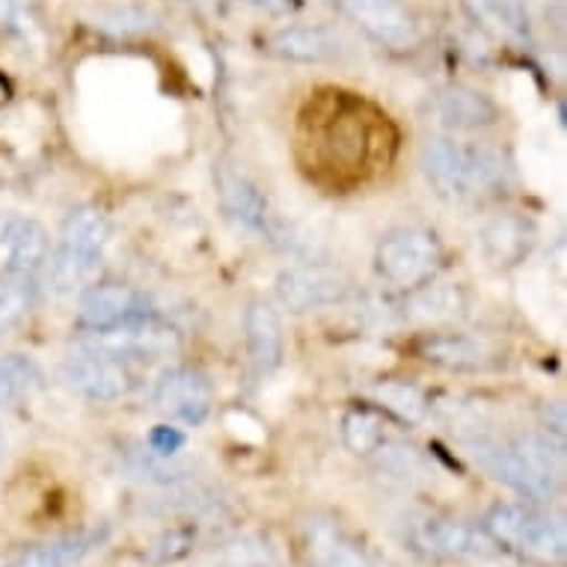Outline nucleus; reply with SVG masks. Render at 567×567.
Instances as JSON below:
<instances>
[{"mask_svg": "<svg viewBox=\"0 0 567 567\" xmlns=\"http://www.w3.org/2000/svg\"><path fill=\"white\" fill-rule=\"evenodd\" d=\"M466 452L496 482L529 499L553 496L565 475V452L553 434H520L514 440L473 434L466 437Z\"/></svg>", "mask_w": 567, "mask_h": 567, "instance_id": "nucleus-1", "label": "nucleus"}, {"mask_svg": "<svg viewBox=\"0 0 567 567\" xmlns=\"http://www.w3.org/2000/svg\"><path fill=\"white\" fill-rule=\"evenodd\" d=\"M422 173L440 199L452 205L478 203L505 187L503 152L457 137H431L422 150Z\"/></svg>", "mask_w": 567, "mask_h": 567, "instance_id": "nucleus-2", "label": "nucleus"}, {"mask_svg": "<svg viewBox=\"0 0 567 567\" xmlns=\"http://www.w3.org/2000/svg\"><path fill=\"white\" fill-rule=\"evenodd\" d=\"M111 244V224L102 208L81 205L65 217L60 241L48 252L42 282L48 295L54 298H72L90 286L99 274L104 250Z\"/></svg>", "mask_w": 567, "mask_h": 567, "instance_id": "nucleus-3", "label": "nucleus"}, {"mask_svg": "<svg viewBox=\"0 0 567 567\" xmlns=\"http://www.w3.org/2000/svg\"><path fill=\"white\" fill-rule=\"evenodd\" d=\"M496 547L512 549L535 561H561L565 558V523L549 512H540L535 505H496L484 517L482 526Z\"/></svg>", "mask_w": 567, "mask_h": 567, "instance_id": "nucleus-4", "label": "nucleus"}, {"mask_svg": "<svg viewBox=\"0 0 567 567\" xmlns=\"http://www.w3.org/2000/svg\"><path fill=\"white\" fill-rule=\"evenodd\" d=\"M374 268L390 286L413 291L437 277L443 268V241L429 226H399L378 241Z\"/></svg>", "mask_w": 567, "mask_h": 567, "instance_id": "nucleus-5", "label": "nucleus"}, {"mask_svg": "<svg viewBox=\"0 0 567 567\" xmlns=\"http://www.w3.org/2000/svg\"><path fill=\"white\" fill-rule=\"evenodd\" d=\"M353 282L348 270L327 261L307 259L279 270L277 300L289 312H312V309L336 307L351 295Z\"/></svg>", "mask_w": 567, "mask_h": 567, "instance_id": "nucleus-6", "label": "nucleus"}, {"mask_svg": "<svg viewBox=\"0 0 567 567\" xmlns=\"http://www.w3.org/2000/svg\"><path fill=\"white\" fill-rule=\"evenodd\" d=\"M86 348H95V351L107 353V357H116L122 363H131V360H152V357H167V353L178 351L176 327H169L167 321H161L155 316L137 318V321H128V324L111 327V330H99V333H86V339H81Z\"/></svg>", "mask_w": 567, "mask_h": 567, "instance_id": "nucleus-7", "label": "nucleus"}, {"mask_svg": "<svg viewBox=\"0 0 567 567\" xmlns=\"http://www.w3.org/2000/svg\"><path fill=\"white\" fill-rule=\"evenodd\" d=\"M152 316V300L128 282H90L78 300V327L86 333L111 330Z\"/></svg>", "mask_w": 567, "mask_h": 567, "instance_id": "nucleus-8", "label": "nucleus"}, {"mask_svg": "<svg viewBox=\"0 0 567 567\" xmlns=\"http://www.w3.org/2000/svg\"><path fill=\"white\" fill-rule=\"evenodd\" d=\"M63 381L90 401H116L128 395V363L78 342L63 363Z\"/></svg>", "mask_w": 567, "mask_h": 567, "instance_id": "nucleus-9", "label": "nucleus"}, {"mask_svg": "<svg viewBox=\"0 0 567 567\" xmlns=\"http://www.w3.org/2000/svg\"><path fill=\"white\" fill-rule=\"evenodd\" d=\"M365 37L390 51H410L416 45V21L404 0H333Z\"/></svg>", "mask_w": 567, "mask_h": 567, "instance_id": "nucleus-10", "label": "nucleus"}, {"mask_svg": "<svg viewBox=\"0 0 567 567\" xmlns=\"http://www.w3.org/2000/svg\"><path fill=\"white\" fill-rule=\"evenodd\" d=\"M51 252V235L37 217L3 212L0 215V268L3 274L37 279Z\"/></svg>", "mask_w": 567, "mask_h": 567, "instance_id": "nucleus-11", "label": "nucleus"}, {"mask_svg": "<svg viewBox=\"0 0 567 567\" xmlns=\"http://www.w3.org/2000/svg\"><path fill=\"white\" fill-rule=\"evenodd\" d=\"M152 404L169 419L199 425L212 410V383L190 365H176L161 374L152 386Z\"/></svg>", "mask_w": 567, "mask_h": 567, "instance_id": "nucleus-12", "label": "nucleus"}, {"mask_svg": "<svg viewBox=\"0 0 567 567\" xmlns=\"http://www.w3.org/2000/svg\"><path fill=\"white\" fill-rule=\"evenodd\" d=\"M268 51L291 63H333L348 54V42L327 24H291L270 33Z\"/></svg>", "mask_w": 567, "mask_h": 567, "instance_id": "nucleus-13", "label": "nucleus"}, {"mask_svg": "<svg viewBox=\"0 0 567 567\" xmlns=\"http://www.w3.org/2000/svg\"><path fill=\"white\" fill-rule=\"evenodd\" d=\"M215 182L226 217L241 229H247V233H265L270 217L268 199L261 196L256 182L244 169L233 167V164H220L215 169Z\"/></svg>", "mask_w": 567, "mask_h": 567, "instance_id": "nucleus-14", "label": "nucleus"}, {"mask_svg": "<svg viewBox=\"0 0 567 567\" xmlns=\"http://www.w3.org/2000/svg\"><path fill=\"white\" fill-rule=\"evenodd\" d=\"M422 360L440 365V369H452V372H475V369H487L496 363V351L487 339L470 333H431L419 342Z\"/></svg>", "mask_w": 567, "mask_h": 567, "instance_id": "nucleus-15", "label": "nucleus"}, {"mask_svg": "<svg viewBox=\"0 0 567 567\" xmlns=\"http://www.w3.org/2000/svg\"><path fill=\"white\" fill-rule=\"evenodd\" d=\"M244 333H247V353L250 363L261 374L274 372L282 363L286 339H282V321L279 312L270 307L268 300H252L244 316Z\"/></svg>", "mask_w": 567, "mask_h": 567, "instance_id": "nucleus-16", "label": "nucleus"}, {"mask_svg": "<svg viewBox=\"0 0 567 567\" xmlns=\"http://www.w3.org/2000/svg\"><path fill=\"white\" fill-rule=\"evenodd\" d=\"M419 540L437 553V556L446 558H487L493 553L491 535L478 526H470V523L461 520H425L422 529H419Z\"/></svg>", "mask_w": 567, "mask_h": 567, "instance_id": "nucleus-17", "label": "nucleus"}, {"mask_svg": "<svg viewBox=\"0 0 567 567\" xmlns=\"http://www.w3.org/2000/svg\"><path fill=\"white\" fill-rule=\"evenodd\" d=\"M434 116L440 125H446L449 131H478L487 125H496L499 111L496 104L478 90L470 86H449L434 99Z\"/></svg>", "mask_w": 567, "mask_h": 567, "instance_id": "nucleus-18", "label": "nucleus"}, {"mask_svg": "<svg viewBox=\"0 0 567 567\" xmlns=\"http://www.w3.org/2000/svg\"><path fill=\"white\" fill-rule=\"evenodd\" d=\"M464 309L466 295L457 286H431V282H425V286L408 291V300H404V318L425 327L449 324V321L464 316Z\"/></svg>", "mask_w": 567, "mask_h": 567, "instance_id": "nucleus-19", "label": "nucleus"}, {"mask_svg": "<svg viewBox=\"0 0 567 567\" xmlns=\"http://www.w3.org/2000/svg\"><path fill=\"white\" fill-rule=\"evenodd\" d=\"M99 544H102V532H78V535H65V538L24 549L7 567H75Z\"/></svg>", "mask_w": 567, "mask_h": 567, "instance_id": "nucleus-20", "label": "nucleus"}, {"mask_svg": "<svg viewBox=\"0 0 567 567\" xmlns=\"http://www.w3.org/2000/svg\"><path fill=\"white\" fill-rule=\"evenodd\" d=\"M478 244L493 268H512L529 250V226L517 217H496L482 226Z\"/></svg>", "mask_w": 567, "mask_h": 567, "instance_id": "nucleus-21", "label": "nucleus"}, {"mask_svg": "<svg viewBox=\"0 0 567 567\" xmlns=\"http://www.w3.org/2000/svg\"><path fill=\"white\" fill-rule=\"evenodd\" d=\"M372 395L374 404H381L386 413L401 419L404 425H419L431 413L429 395L404 378H386V381L374 383Z\"/></svg>", "mask_w": 567, "mask_h": 567, "instance_id": "nucleus-22", "label": "nucleus"}, {"mask_svg": "<svg viewBox=\"0 0 567 567\" xmlns=\"http://www.w3.org/2000/svg\"><path fill=\"white\" fill-rule=\"evenodd\" d=\"M42 381V372L28 353H0V410L16 408L19 401L33 395Z\"/></svg>", "mask_w": 567, "mask_h": 567, "instance_id": "nucleus-23", "label": "nucleus"}, {"mask_svg": "<svg viewBox=\"0 0 567 567\" xmlns=\"http://www.w3.org/2000/svg\"><path fill=\"white\" fill-rule=\"evenodd\" d=\"M37 298V286L30 277L19 274H0V336L10 333L28 318Z\"/></svg>", "mask_w": 567, "mask_h": 567, "instance_id": "nucleus-24", "label": "nucleus"}, {"mask_svg": "<svg viewBox=\"0 0 567 567\" xmlns=\"http://www.w3.org/2000/svg\"><path fill=\"white\" fill-rule=\"evenodd\" d=\"M158 16L150 7H140V3H111L93 16V24L104 33L113 37H131V33H143V30L155 28Z\"/></svg>", "mask_w": 567, "mask_h": 567, "instance_id": "nucleus-25", "label": "nucleus"}, {"mask_svg": "<svg viewBox=\"0 0 567 567\" xmlns=\"http://www.w3.org/2000/svg\"><path fill=\"white\" fill-rule=\"evenodd\" d=\"M342 440L353 455H372L383 440L381 416L369 408H353L342 419Z\"/></svg>", "mask_w": 567, "mask_h": 567, "instance_id": "nucleus-26", "label": "nucleus"}, {"mask_svg": "<svg viewBox=\"0 0 567 567\" xmlns=\"http://www.w3.org/2000/svg\"><path fill=\"white\" fill-rule=\"evenodd\" d=\"M312 549H316L318 567H365L360 553L344 544L333 529H318L312 538Z\"/></svg>", "mask_w": 567, "mask_h": 567, "instance_id": "nucleus-27", "label": "nucleus"}, {"mask_svg": "<svg viewBox=\"0 0 567 567\" xmlns=\"http://www.w3.org/2000/svg\"><path fill=\"white\" fill-rule=\"evenodd\" d=\"M185 437L178 434L176 429H169V425H158V429L150 434V446L155 455L167 457V455H176L178 449H182Z\"/></svg>", "mask_w": 567, "mask_h": 567, "instance_id": "nucleus-28", "label": "nucleus"}, {"mask_svg": "<svg viewBox=\"0 0 567 567\" xmlns=\"http://www.w3.org/2000/svg\"><path fill=\"white\" fill-rule=\"evenodd\" d=\"M21 12V0H0V21H16Z\"/></svg>", "mask_w": 567, "mask_h": 567, "instance_id": "nucleus-29", "label": "nucleus"}, {"mask_svg": "<svg viewBox=\"0 0 567 567\" xmlns=\"http://www.w3.org/2000/svg\"><path fill=\"white\" fill-rule=\"evenodd\" d=\"M250 3H256V7H279L282 0H250Z\"/></svg>", "mask_w": 567, "mask_h": 567, "instance_id": "nucleus-30", "label": "nucleus"}]
</instances>
